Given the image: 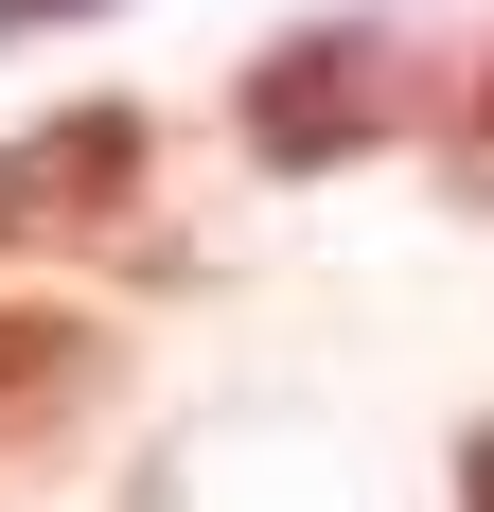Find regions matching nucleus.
I'll use <instances>...</instances> for the list:
<instances>
[{
	"mask_svg": "<svg viewBox=\"0 0 494 512\" xmlns=\"http://www.w3.org/2000/svg\"><path fill=\"white\" fill-rule=\"evenodd\" d=\"M247 159L265 177H353V159H389L406 124H424V53L389 36V18H318V36H265L230 89Z\"/></svg>",
	"mask_w": 494,
	"mask_h": 512,
	"instance_id": "1",
	"label": "nucleus"
},
{
	"mask_svg": "<svg viewBox=\"0 0 494 512\" xmlns=\"http://www.w3.org/2000/svg\"><path fill=\"white\" fill-rule=\"evenodd\" d=\"M142 195H159V106H124V89L0 142V248H106Z\"/></svg>",
	"mask_w": 494,
	"mask_h": 512,
	"instance_id": "2",
	"label": "nucleus"
},
{
	"mask_svg": "<svg viewBox=\"0 0 494 512\" xmlns=\"http://www.w3.org/2000/svg\"><path fill=\"white\" fill-rule=\"evenodd\" d=\"M89 389H106V336H89V318H53V301L0 318V442H36V424L89 407Z\"/></svg>",
	"mask_w": 494,
	"mask_h": 512,
	"instance_id": "3",
	"label": "nucleus"
},
{
	"mask_svg": "<svg viewBox=\"0 0 494 512\" xmlns=\"http://www.w3.org/2000/svg\"><path fill=\"white\" fill-rule=\"evenodd\" d=\"M106 0H0V53H36V36H89Z\"/></svg>",
	"mask_w": 494,
	"mask_h": 512,
	"instance_id": "4",
	"label": "nucleus"
},
{
	"mask_svg": "<svg viewBox=\"0 0 494 512\" xmlns=\"http://www.w3.org/2000/svg\"><path fill=\"white\" fill-rule=\"evenodd\" d=\"M459 512H494V424H477V442H459Z\"/></svg>",
	"mask_w": 494,
	"mask_h": 512,
	"instance_id": "5",
	"label": "nucleus"
},
{
	"mask_svg": "<svg viewBox=\"0 0 494 512\" xmlns=\"http://www.w3.org/2000/svg\"><path fill=\"white\" fill-rule=\"evenodd\" d=\"M477 212H494V71H477Z\"/></svg>",
	"mask_w": 494,
	"mask_h": 512,
	"instance_id": "6",
	"label": "nucleus"
}]
</instances>
